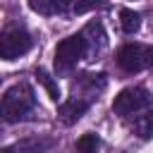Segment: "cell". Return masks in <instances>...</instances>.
Segmentation results:
<instances>
[{"label":"cell","instance_id":"6da1fadb","mask_svg":"<svg viewBox=\"0 0 153 153\" xmlns=\"http://www.w3.org/2000/svg\"><path fill=\"white\" fill-rule=\"evenodd\" d=\"M36 105L33 91L29 84H14L0 96V120L2 122H22Z\"/></svg>","mask_w":153,"mask_h":153},{"label":"cell","instance_id":"7a4b0ae2","mask_svg":"<svg viewBox=\"0 0 153 153\" xmlns=\"http://www.w3.org/2000/svg\"><path fill=\"white\" fill-rule=\"evenodd\" d=\"M31 45H33V38L22 24L7 26L0 33V60H19L31 50Z\"/></svg>","mask_w":153,"mask_h":153},{"label":"cell","instance_id":"3957f363","mask_svg":"<svg viewBox=\"0 0 153 153\" xmlns=\"http://www.w3.org/2000/svg\"><path fill=\"white\" fill-rule=\"evenodd\" d=\"M86 48H88V43H86V38H84V33H74V36L62 38V41L57 43V48H55V69H57L60 74L69 72V69L86 55Z\"/></svg>","mask_w":153,"mask_h":153},{"label":"cell","instance_id":"277c9868","mask_svg":"<svg viewBox=\"0 0 153 153\" xmlns=\"http://www.w3.org/2000/svg\"><path fill=\"white\" fill-rule=\"evenodd\" d=\"M151 105V93L146 86H127L122 88L112 100V112L117 115H131Z\"/></svg>","mask_w":153,"mask_h":153},{"label":"cell","instance_id":"5b68a950","mask_svg":"<svg viewBox=\"0 0 153 153\" xmlns=\"http://www.w3.org/2000/svg\"><path fill=\"white\" fill-rule=\"evenodd\" d=\"M117 65L127 74L141 72L143 67L151 65V48H146L141 43H127L117 50Z\"/></svg>","mask_w":153,"mask_h":153},{"label":"cell","instance_id":"8992f818","mask_svg":"<svg viewBox=\"0 0 153 153\" xmlns=\"http://www.w3.org/2000/svg\"><path fill=\"white\" fill-rule=\"evenodd\" d=\"M88 110V100H84V98H72V100H67L65 105H60V120H62V124H74L76 120H81V115Z\"/></svg>","mask_w":153,"mask_h":153},{"label":"cell","instance_id":"52a82bcc","mask_svg":"<svg viewBox=\"0 0 153 153\" xmlns=\"http://www.w3.org/2000/svg\"><path fill=\"white\" fill-rule=\"evenodd\" d=\"M53 146L50 139H29V141H19L10 148H5L2 153H41V151H48Z\"/></svg>","mask_w":153,"mask_h":153},{"label":"cell","instance_id":"ba28073f","mask_svg":"<svg viewBox=\"0 0 153 153\" xmlns=\"http://www.w3.org/2000/svg\"><path fill=\"white\" fill-rule=\"evenodd\" d=\"M120 24H122L124 33H136L139 26H141V17H139V12H134L129 7H122L120 10Z\"/></svg>","mask_w":153,"mask_h":153},{"label":"cell","instance_id":"9c48e42d","mask_svg":"<svg viewBox=\"0 0 153 153\" xmlns=\"http://www.w3.org/2000/svg\"><path fill=\"white\" fill-rule=\"evenodd\" d=\"M74 148H76V153H98L100 151V136L98 134H81L79 139H76V143H74Z\"/></svg>","mask_w":153,"mask_h":153},{"label":"cell","instance_id":"30bf717a","mask_svg":"<svg viewBox=\"0 0 153 153\" xmlns=\"http://www.w3.org/2000/svg\"><path fill=\"white\" fill-rule=\"evenodd\" d=\"M76 84H79L81 88H88L91 93H96V91H103V88H105L108 79H105V74H79Z\"/></svg>","mask_w":153,"mask_h":153},{"label":"cell","instance_id":"8fae6325","mask_svg":"<svg viewBox=\"0 0 153 153\" xmlns=\"http://www.w3.org/2000/svg\"><path fill=\"white\" fill-rule=\"evenodd\" d=\"M36 79H38V84L48 91V98L57 103V100H60V86H57V81H55L45 69H36Z\"/></svg>","mask_w":153,"mask_h":153},{"label":"cell","instance_id":"7c38bea8","mask_svg":"<svg viewBox=\"0 0 153 153\" xmlns=\"http://www.w3.org/2000/svg\"><path fill=\"white\" fill-rule=\"evenodd\" d=\"M29 7L33 12H41V14H57V12H65L67 10V2H29Z\"/></svg>","mask_w":153,"mask_h":153},{"label":"cell","instance_id":"4fadbf2b","mask_svg":"<svg viewBox=\"0 0 153 153\" xmlns=\"http://www.w3.org/2000/svg\"><path fill=\"white\" fill-rule=\"evenodd\" d=\"M136 131H139L141 139H151V136H153V112H151L148 117H143V120L136 124Z\"/></svg>","mask_w":153,"mask_h":153}]
</instances>
